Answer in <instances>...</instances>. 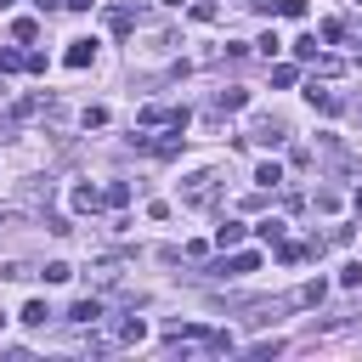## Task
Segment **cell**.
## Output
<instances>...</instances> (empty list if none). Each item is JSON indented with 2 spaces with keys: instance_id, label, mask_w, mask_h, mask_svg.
<instances>
[{
  "instance_id": "1",
  "label": "cell",
  "mask_w": 362,
  "mask_h": 362,
  "mask_svg": "<svg viewBox=\"0 0 362 362\" xmlns=\"http://www.w3.org/2000/svg\"><path fill=\"white\" fill-rule=\"evenodd\" d=\"M181 204H187V209H209V204H215V170H192V175L181 181Z\"/></svg>"
},
{
  "instance_id": "2",
  "label": "cell",
  "mask_w": 362,
  "mask_h": 362,
  "mask_svg": "<svg viewBox=\"0 0 362 362\" xmlns=\"http://www.w3.org/2000/svg\"><path fill=\"white\" fill-rule=\"evenodd\" d=\"M141 153H153V158H170L175 147H181V124H164V136H130Z\"/></svg>"
},
{
  "instance_id": "3",
  "label": "cell",
  "mask_w": 362,
  "mask_h": 362,
  "mask_svg": "<svg viewBox=\"0 0 362 362\" xmlns=\"http://www.w3.org/2000/svg\"><path fill=\"white\" fill-rule=\"evenodd\" d=\"M136 119H141L147 130H153V124H181V130H187V107H158V102H147Z\"/></svg>"
},
{
  "instance_id": "4",
  "label": "cell",
  "mask_w": 362,
  "mask_h": 362,
  "mask_svg": "<svg viewBox=\"0 0 362 362\" xmlns=\"http://www.w3.org/2000/svg\"><path fill=\"white\" fill-rule=\"evenodd\" d=\"M209 272H226V277H249V272H260V255L255 249H238V255H226L221 266H209Z\"/></svg>"
},
{
  "instance_id": "5",
  "label": "cell",
  "mask_w": 362,
  "mask_h": 362,
  "mask_svg": "<svg viewBox=\"0 0 362 362\" xmlns=\"http://www.w3.org/2000/svg\"><path fill=\"white\" fill-rule=\"evenodd\" d=\"M68 204H74V209H79V215H96V209H102V204H107V198H102V192H96V187H90V181H79V187H74V192H68Z\"/></svg>"
},
{
  "instance_id": "6",
  "label": "cell",
  "mask_w": 362,
  "mask_h": 362,
  "mask_svg": "<svg viewBox=\"0 0 362 362\" xmlns=\"http://www.w3.org/2000/svg\"><path fill=\"white\" fill-rule=\"evenodd\" d=\"M68 322L96 328V322H102V300H96V294H90V300H74V305H68Z\"/></svg>"
},
{
  "instance_id": "7",
  "label": "cell",
  "mask_w": 362,
  "mask_h": 362,
  "mask_svg": "<svg viewBox=\"0 0 362 362\" xmlns=\"http://www.w3.org/2000/svg\"><path fill=\"white\" fill-rule=\"evenodd\" d=\"M249 232H255V226H243V221H221V226H215V249H238Z\"/></svg>"
},
{
  "instance_id": "8",
  "label": "cell",
  "mask_w": 362,
  "mask_h": 362,
  "mask_svg": "<svg viewBox=\"0 0 362 362\" xmlns=\"http://www.w3.org/2000/svg\"><path fill=\"white\" fill-rule=\"evenodd\" d=\"M68 68H90L96 62V40H68V57H62Z\"/></svg>"
},
{
  "instance_id": "9",
  "label": "cell",
  "mask_w": 362,
  "mask_h": 362,
  "mask_svg": "<svg viewBox=\"0 0 362 362\" xmlns=\"http://www.w3.org/2000/svg\"><path fill=\"white\" fill-rule=\"evenodd\" d=\"M305 102H311V107H317V113H339V96H334V90H328V85H317V79H311V85H305Z\"/></svg>"
},
{
  "instance_id": "10",
  "label": "cell",
  "mask_w": 362,
  "mask_h": 362,
  "mask_svg": "<svg viewBox=\"0 0 362 362\" xmlns=\"http://www.w3.org/2000/svg\"><path fill=\"white\" fill-rule=\"evenodd\" d=\"M141 339H147V322H141V317H124V322L113 328V345H141Z\"/></svg>"
},
{
  "instance_id": "11",
  "label": "cell",
  "mask_w": 362,
  "mask_h": 362,
  "mask_svg": "<svg viewBox=\"0 0 362 362\" xmlns=\"http://www.w3.org/2000/svg\"><path fill=\"white\" fill-rule=\"evenodd\" d=\"M107 28H113V34H130V28H136V11H130V6H107Z\"/></svg>"
},
{
  "instance_id": "12",
  "label": "cell",
  "mask_w": 362,
  "mask_h": 362,
  "mask_svg": "<svg viewBox=\"0 0 362 362\" xmlns=\"http://www.w3.org/2000/svg\"><path fill=\"white\" fill-rule=\"evenodd\" d=\"M322 294H328V283L317 277V283H305L300 294H288V305H322Z\"/></svg>"
},
{
  "instance_id": "13",
  "label": "cell",
  "mask_w": 362,
  "mask_h": 362,
  "mask_svg": "<svg viewBox=\"0 0 362 362\" xmlns=\"http://www.w3.org/2000/svg\"><path fill=\"white\" fill-rule=\"evenodd\" d=\"M45 317H51V305H45V300H28V305L17 311V322H28V328H45Z\"/></svg>"
},
{
  "instance_id": "14",
  "label": "cell",
  "mask_w": 362,
  "mask_h": 362,
  "mask_svg": "<svg viewBox=\"0 0 362 362\" xmlns=\"http://www.w3.org/2000/svg\"><path fill=\"white\" fill-rule=\"evenodd\" d=\"M28 68V51H17V45H0V74H23Z\"/></svg>"
},
{
  "instance_id": "15",
  "label": "cell",
  "mask_w": 362,
  "mask_h": 362,
  "mask_svg": "<svg viewBox=\"0 0 362 362\" xmlns=\"http://www.w3.org/2000/svg\"><path fill=\"white\" fill-rule=\"evenodd\" d=\"M283 136H288V130H283L277 119H260V124H255V141H266V147H277Z\"/></svg>"
},
{
  "instance_id": "16",
  "label": "cell",
  "mask_w": 362,
  "mask_h": 362,
  "mask_svg": "<svg viewBox=\"0 0 362 362\" xmlns=\"http://www.w3.org/2000/svg\"><path fill=\"white\" fill-rule=\"evenodd\" d=\"M255 238H260V243H283V221H277V215L255 221Z\"/></svg>"
},
{
  "instance_id": "17",
  "label": "cell",
  "mask_w": 362,
  "mask_h": 362,
  "mask_svg": "<svg viewBox=\"0 0 362 362\" xmlns=\"http://www.w3.org/2000/svg\"><path fill=\"white\" fill-rule=\"evenodd\" d=\"M187 11H192V23H215V17H221L215 0H187Z\"/></svg>"
},
{
  "instance_id": "18",
  "label": "cell",
  "mask_w": 362,
  "mask_h": 362,
  "mask_svg": "<svg viewBox=\"0 0 362 362\" xmlns=\"http://www.w3.org/2000/svg\"><path fill=\"white\" fill-rule=\"evenodd\" d=\"M305 255H311V243H277V260H283V266H300Z\"/></svg>"
},
{
  "instance_id": "19",
  "label": "cell",
  "mask_w": 362,
  "mask_h": 362,
  "mask_svg": "<svg viewBox=\"0 0 362 362\" xmlns=\"http://www.w3.org/2000/svg\"><path fill=\"white\" fill-rule=\"evenodd\" d=\"M294 79H300V68H288V62H272V85H277V90H288Z\"/></svg>"
},
{
  "instance_id": "20",
  "label": "cell",
  "mask_w": 362,
  "mask_h": 362,
  "mask_svg": "<svg viewBox=\"0 0 362 362\" xmlns=\"http://www.w3.org/2000/svg\"><path fill=\"white\" fill-rule=\"evenodd\" d=\"M243 102H249V90H221V96H215V107H221V113H238Z\"/></svg>"
},
{
  "instance_id": "21",
  "label": "cell",
  "mask_w": 362,
  "mask_h": 362,
  "mask_svg": "<svg viewBox=\"0 0 362 362\" xmlns=\"http://www.w3.org/2000/svg\"><path fill=\"white\" fill-rule=\"evenodd\" d=\"M40 277H45V283H68V277H74V266H68V260H45V272H40Z\"/></svg>"
},
{
  "instance_id": "22",
  "label": "cell",
  "mask_w": 362,
  "mask_h": 362,
  "mask_svg": "<svg viewBox=\"0 0 362 362\" xmlns=\"http://www.w3.org/2000/svg\"><path fill=\"white\" fill-rule=\"evenodd\" d=\"M339 288H362V260H345L339 266Z\"/></svg>"
},
{
  "instance_id": "23",
  "label": "cell",
  "mask_w": 362,
  "mask_h": 362,
  "mask_svg": "<svg viewBox=\"0 0 362 362\" xmlns=\"http://www.w3.org/2000/svg\"><path fill=\"white\" fill-rule=\"evenodd\" d=\"M311 62H317V74H322V79H334V74H339V68H345V62H339V57H328V51H317V57H311Z\"/></svg>"
},
{
  "instance_id": "24",
  "label": "cell",
  "mask_w": 362,
  "mask_h": 362,
  "mask_svg": "<svg viewBox=\"0 0 362 362\" xmlns=\"http://www.w3.org/2000/svg\"><path fill=\"white\" fill-rule=\"evenodd\" d=\"M255 181H260V187H283V170H277V164H272V158H266V164H260V170H255Z\"/></svg>"
},
{
  "instance_id": "25",
  "label": "cell",
  "mask_w": 362,
  "mask_h": 362,
  "mask_svg": "<svg viewBox=\"0 0 362 362\" xmlns=\"http://www.w3.org/2000/svg\"><path fill=\"white\" fill-rule=\"evenodd\" d=\"M102 198H107V204H113V209H124V204H130V187H124V181H113V187H107V192H102Z\"/></svg>"
},
{
  "instance_id": "26",
  "label": "cell",
  "mask_w": 362,
  "mask_h": 362,
  "mask_svg": "<svg viewBox=\"0 0 362 362\" xmlns=\"http://www.w3.org/2000/svg\"><path fill=\"white\" fill-rule=\"evenodd\" d=\"M96 283H102V288L119 283V260H96Z\"/></svg>"
},
{
  "instance_id": "27",
  "label": "cell",
  "mask_w": 362,
  "mask_h": 362,
  "mask_svg": "<svg viewBox=\"0 0 362 362\" xmlns=\"http://www.w3.org/2000/svg\"><path fill=\"white\" fill-rule=\"evenodd\" d=\"M11 34H17V40H34V34H40V23H34V17H17V23H11Z\"/></svg>"
},
{
  "instance_id": "28",
  "label": "cell",
  "mask_w": 362,
  "mask_h": 362,
  "mask_svg": "<svg viewBox=\"0 0 362 362\" xmlns=\"http://www.w3.org/2000/svg\"><path fill=\"white\" fill-rule=\"evenodd\" d=\"M317 34H322V40H328V45H334V40H345V23H339V17H328V23H322V28H317Z\"/></svg>"
},
{
  "instance_id": "29",
  "label": "cell",
  "mask_w": 362,
  "mask_h": 362,
  "mask_svg": "<svg viewBox=\"0 0 362 362\" xmlns=\"http://www.w3.org/2000/svg\"><path fill=\"white\" fill-rule=\"evenodd\" d=\"M294 57H300V62H311V57H317V34H305V40H294Z\"/></svg>"
},
{
  "instance_id": "30",
  "label": "cell",
  "mask_w": 362,
  "mask_h": 362,
  "mask_svg": "<svg viewBox=\"0 0 362 362\" xmlns=\"http://www.w3.org/2000/svg\"><path fill=\"white\" fill-rule=\"evenodd\" d=\"M0 277H28V266L23 260H0Z\"/></svg>"
},
{
  "instance_id": "31",
  "label": "cell",
  "mask_w": 362,
  "mask_h": 362,
  "mask_svg": "<svg viewBox=\"0 0 362 362\" xmlns=\"http://www.w3.org/2000/svg\"><path fill=\"white\" fill-rule=\"evenodd\" d=\"M17 136V113H0V141H11Z\"/></svg>"
},
{
  "instance_id": "32",
  "label": "cell",
  "mask_w": 362,
  "mask_h": 362,
  "mask_svg": "<svg viewBox=\"0 0 362 362\" xmlns=\"http://www.w3.org/2000/svg\"><path fill=\"white\" fill-rule=\"evenodd\" d=\"M90 6H96V0H68V11H90Z\"/></svg>"
},
{
  "instance_id": "33",
  "label": "cell",
  "mask_w": 362,
  "mask_h": 362,
  "mask_svg": "<svg viewBox=\"0 0 362 362\" xmlns=\"http://www.w3.org/2000/svg\"><path fill=\"white\" fill-rule=\"evenodd\" d=\"M34 6H40V11H57V6H68V0H34Z\"/></svg>"
},
{
  "instance_id": "34",
  "label": "cell",
  "mask_w": 362,
  "mask_h": 362,
  "mask_svg": "<svg viewBox=\"0 0 362 362\" xmlns=\"http://www.w3.org/2000/svg\"><path fill=\"white\" fill-rule=\"evenodd\" d=\"M158 6H170V11H181V6H187V0H158Z\"/></svg>"
},
{
  "instance_id": "35",
  "label": "cell",
  "mask_w": 362,
  "mask_h": 362,
  "mask_svg": "<svg viewBox=\"0 0 362 362\" xmlns=\"http://www.w3.org/2000/svg\"><path fill=\"white\" fill-rule=\"evenodd\" d=\"M6 6H11V0H0V11H6Z\"/></svg>"
},
{
  "instance_id": "36",
  "label": "cell",
  "mask_w": 362,
  "mask_h": 362,
  "mask_svg": "<svg viewBox=\"0 0 362 362\" xmlns=\"http://www.w3.org/2000/svg\"><path fill=\"white\" fill-rule=\"evenodd\" d=\"M356 119H362V107H356Z\"/></svg>"
}]
</instances>
